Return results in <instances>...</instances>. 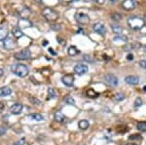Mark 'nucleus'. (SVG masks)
<instances>
[{
  "mask_svg": "<svg viewBox=\"0 0 146 145\" xmlns=\"http://www.w3.org/2000/svg\"><path fill=\"white\" fill-rule=\"evenodd\" d=\"M3 46L7 50H14L17 47V42L15 40V37L8 36L5 40L3 41Z\"/></svg>",
  "mask_w": 146,
  "mask_h": 145,
  "instance_id": "5",
  "label": "nucleus"
},
{
  "mask_svg": "<svg viewBox=\"0 0 146 145\" xmlns=\"http://www.w3.org/2000/svg\"><path fill=\"white\" fill-rule=\"evenodd\" d=\"M78 127L80 130H87L89 127H90V124H89V122L87 120H81L80 122L78 123Z\"/></svg>",
  "mask_w": 146,
  "mask_h": 145,
  "instance_id": "19",
  "label": "nucleus"
},
{
  "mask_svg": "<svg viewBox=\"0 0 146 145\" xmlns=\"http://www.w3.org/2000/svg\"><path fill=\"white\" fill-rule=\"evenodd\" d=\"M43 16L49 22H55L58 19V14L51 8H46L43 10Z\"/></svg>",
  "mask_w": 146,
  "mask_h": 145,
  "instance_id": "3",
  "label": "nucleus"
},
{
  "mask_svg": "<svg viewBox=\"0 0 146 145\" xmlns=\"http://www.w3.org/2000/svg\"><path fill=\"white\" fill-rule=\"evenodd\" d=\"M11 70L15 75H17L18 77L23 78V77H27L29 73V69L25 64H16L14 65H12Z\"/></svg>",
  "mask_w": 146,
  "mask_h": 145,
  "instance_id": "1",
  "label": "nucleus"
},
{
  "mask_svg": "<svg viewBox=\"0 0 146 145\" xmlns=\"http://www.w3.org/2000/svg\"><path fill=\"white\" fill-rule=\"evenodd\" d=\"M137 3H136L135 0H124L123 3H122V7L127 11H131L133 9L136 8Z\"/></svg>",
  "mask_w": 146,
  "mask_h": 145,
  "instance_id": "7",
  "label": "nucleus"
},
{
  "mask_svg": "<svg viewBox=\"0 0 146 145\" xmlns=\"http://www.w3.org/2000/svg\"><path fill=\"white\" fill-rule=\"evenodd\" d=\"M62 82L66 87H72L73 84H74V76L71 75V74L64 75L62 78Z\"/></svg>",
  "mask_w": 146,
  "mask_h": 145,
  "instance_id": "11",
  "label": "nucleus"
},
{
  "mask_svg": "<svg viewBox=\"0 0 146 145\" xmlns=\"http://www.w3.org/2000/svg\"><path fill=\"white\" fill-rule=\"evenodd\" d=\"M145 51H146V47H145Z\"/></svg>",
  "mask_w": 146,
  "mask_h": 145,
  "instance_id": "45",
  "label": "nucleus"
},
{
  "mask_svg": "<svg viewBox=\"0 0 146 145\" xmlns=\"http://www.w3.org/2000/svg\"><path fill=\"white\" fill-rule=\"evenodd\" d=\"M139 65L140 67H142L143 69H146V60H142L139 62Z\"/></svg>",
  "mask_w": 146,
  "mask_h": 145,
  "instance_id": "33",
  "label": "nucleus"
},
{
  "mask_svg": "<svg viewBox=\"0 0 146 145\" xmlns=\"http://www.w3.org/2000/svg\"><path fill=\"white\" fill-rule=\"evenodd\" d=\"M104 79H105V81L107 82L108 85L112 86V87L118 86V83H119L118 78L115 75H113V74H106V75L104 76Z\"/></svg>",
  "mask_w": 146,
  "mask_h": 145,
  "instance_id": "8",
  "label": "nucleus"
},
{
  "mask_svg": "<svg viewBox=\"0 0 146 145\" xmlns=\"http://www.w3.org/2000/svg\"><path fill=\"white\" fill-rule=\"evenodd\" d=\"M2 74H3V70H2V69H0V76H1Z\"/></svg>",
  "mask_w": 146,
  "mask_h": 145,
  "instance_id": "40",
  "label": "nucleus"
},
{
  "mask_svg": "<svg viewBox=\"0 0 146 145\" xmlns=\"http://www.w3.org/2000/svg\"><path fill=\"white\" fill-rule=\"evenodd\" d=\"M110 18H111V20L114 21V22H119V21L122 20V15L117 13V12H114V13H112L111 15H110Z\"/></svg>",
  "mask_w": 146,
  "mask_h": 145,
  "instance_id": "21",
  "label": "nucleus"
},
{
  "mask_svg": "<svg viewBox=\"0 0 146 145\" xmlns=\"http://www.w3.org/2000/svg\"><path fill=\"white\" fill-rule=\"evenodd\" d=\"M128 24L131 29L139 30L144 26L145 22H144V20H142L141 18L133 16V17H131L128 19Z\"/></svg>",
  "mask_w": 146,
  "mask_h": 145,
  "instance_id": "2",
  "label": "nucleus"
},
{
  "mask_svg": "<svg viewBox=\"0 0 146 145\" xmlns=\"http://www.w3.org/2000/svg\"><path fill=\"white\" fill-rule=\"evenodd\" d=\"M127 60H133V54H129V55L127 56Z\"/></svg>",
  "mask_w": 146,
  "mask_h": 145,
  "instance_id": "35",
  "label": "nucleus"
},
{
  "mask_svg": "<svg viewBox=\"0 0 146 145\" xmlns=\"http://www.w3.org/2000/svg\"><path fill=\"white\" fill-rule=\"evenodd\" d=\"M55 120L58 123H64L65 121H66V118H65V116L63 115L62 113H60V112H56V113L55 114Z\"/></svg>",
  "mask_w": 146,
  "mask_h": 145,
  "instance_id": "17",
  "label": "nucleus"
},
{
  "mask_svg": "<svg viewBox=\"0 0 146 145\" xmlns=\"http://www.w3.org/2000/svg\"><path fill=\"white\" fill-rule=\"evenodd\" d=\"M12 33H13V36L15 37V38H21V37L23 35L22 29L19 28V27H15V28H13Z\"/></svg>",
  "mask_w": 146,
  "mask_h": 145,
  "instance_id": "20",
  "label": "nucleus"
},
{
  "mask_svg": "<svg viewBox=\"0 0 146 145\" xmlns=\"http://www.w3.org/2000/svg\"><path fill=\"white\" fill-rule=\"evenodd\" d=\"M65 102L68 103V104H74L75 100H74V99H72L71 97H67L66 99H65Z\"/></svg>",
  "mask_w": 146,
  "mask_h": 145,
  "instance_id": "30",
  "label": "nucleus"
},
{
  "mask_svg": "<svg viewBox=\"0 0 146 145\" xmlns=\"http://www.w3.org/2000/svg\"><path fill=\"white\" fill-rule=\"evenodd\" d=\"M110 2H112V3H115V2H117L118 0H109Z\"/></svg>",
  "mask_w": 146,
  "mask_h": 145,
  "instance_id": "39",
  "label": "nucleus"
},
{
  "mask_svg": "<svg viewBox=\"0 0 146 145\" xmlns=\"http://www.w3.org/2000/svg\"><path fill=\"white\" fill-rule=\"evenodd\" d=\"M12 93V90L9 87L0 88V97H8Z\"/></svg>",
  "mask_w": 146,
  "mask_h": 145,
  "instance_id": "16",
  "label": "nucleus"
},
{
  "mask_svg": "<svg viewBox=\"0 0 146 145\" xmlns=\"http://www.w3.org/2000/svg\"><path fill=\"white\" fill-rule=\"evenodd\" d=\"M31 23H30L29 21H27V19H22V20L19 22V28L23 29V28H27V27L30 26Z\"/></svg>",
  "mask_w": 146,
  "mask_h": 145,
  "instance_id": "15",
  "label": "nucleus"
},
{
  "mask_svg": "<svg viewBox=\"0 0 146 145\" xmlns=\"http://www.w3.org/2000/svg\"><path fill=\"white\" fill-rule=\"evenodd\" d=\"M9 31L5 25H0V41H4L8 37Z\"/></svg>",
  "mask_w": 146,
  "mask_h": 145,
  "instance_id": "14",
  "label": "nucleus"
},
{
  "mask_svg": "<svg viewBox=\"0 0 146 145\" xmlns=\"http://www.w3.org/2000/svg\"><path fill=\"white\" fill-rule=\"evenodd\" d=\"M137 130L140 132H146V122H140L137 124Z\"/></svg>",
  "mask_w": 146,
  "mask_h": 145,
  "instance_id": "24",
  "label": "nucleus"
},
{
  "mask_svg": "<svg viewBox=\"0 0 146 145\" xmlns=\"http://www.w3.org/2000/svg\"><path fill=\"white\" fill-rule=\"evenodd\" d=\"M23 109V105L21 103H15L14 105H12L10 108V112L14 115H19V114L22 113Z\"/></svg>",
  "mask_w": 146,
  "mask_h": 145,
  "instance_id": "12",
  "label": "nucleus"
},
{
  "mask_svg": "<svg viewBox=\"0 0 146 145\" xmlns=\"http://www.w3.org/2000/svg\"><path fill=\"white\" fill-rule=\"evenodd\" d=\"M127 145H136L135 143H129V144H127Z\"/></svg>",
  "mask_w": 146,
  "mask_h": 145,
  "instance_id": "42",
  "label": "nucleus"
},
{
  "mask_svg": "<svg viewBox=\"0 0 146 145\" xmlns=\"http://www.w3.org/2000/svg\"><path fill=\"white\" fill-rule=\"evenodd\" d=\"M129 140H140L141 139V136L139 134H133L129 137Z\"/></svg>",
  "mask_w": 146,
  "mask_h": 145,
  "instance_id": "29",
  "label": "nucleus"
},
{
  "mask_svg": "<svg viewBox=\"0 0 146 145\" xmlns=\"http://www.w3.org/2000/svg\"><path fill=\"white\" fill-rule=\"evenodd\" d=\"M29 100L32 102V103H34V104H40V103H41V101L38 100L37 99H35V97H29Z\"/></svg>",
  "mask_w": 146,
  "mask_h": 145,
  "instance_id": "31",
  "label": "nucleus"
},
{
  "mask_svg": "<svg viewBox=\"0 0 146 145\" xmlns=\"http://www.w3.org/2000/svg\"><path fill=\"white\" fill-rule=\"evenodd\" d=\"M75 20H76V22L80 23V24H87V23H89L90 22V18H89V16L87 15V14H84V13H76V15H75Z\"/></svg>",
  "mask_w": 146,
  "mask_h": 145,
  "instance_id": "6",
  "label": "nucleus"
},
{
  "mask_svg": "<svg viewBox=\"0 0 146 145\" xmlns=\"http://www.w3.org/2000/svg\"><path fill=\"white\" fill-rule=\"evenodd\" d=\"M111 27H112V30L115 32V33H122V31H123V29H122L121 26H119V25L117 24H111Z\"/></svg>",
  "mask_w": 146,
  "mask_h": 145,
  "instance_id": "23",
  "label": "nucleus"
},
{
  "mask_svg": "<svg viewBox=\"0 0 146 145\" xmlns=\"http://www.w3.org/2000/svg\"><path fill=\"white\" fill-rule=\"evenodd\" d=\"M145 19H146V14H145Z\"/></svg>",
  "mask_w": 146,
  "mask_h": 145,
  "instance_id": "44",
  "label": "nucleus"
},
{
  "mask_svg": "<svg viewBox=\"0 0 146 145\" xmlns=\"http://www.w3.org/2000/svg\"><path fill=\"white\" fill-rule=\"evenodd\" d=\"M56 97V93H55V90H53V89H49L48 90V97H47V99H53V97Z\"/></svg>",
  "mask_w": 146,
  "mask_h": 145,
  "instance_id": "25",
  "label": "nucleus"
},
{
  "mask_svg": "<svg viewBox=\"0 0 146 145\" xmlns=\"http://www.w3.org/2000/svg\"><path fill=\"white\" fill-rule=\"evenodd\" d=\"M125 81H126V83L129 84V85L135 86L139 83V77L135 76V75H129L125 78Z\"/></svg>",
  "mask_w": 146,
  "mask_h": 145,
  "instance_id": "13",
  "label": "nucleus"
},
{
  "mask_svg": "<svg viewBox=\"0 0 146 145\" xmlns=\"http://www.w3.org/2000/svg\"><path fill=\"white\" fill-rule=\"evenodd\" d=\"M88 66L84 64H78L74 66V71L76 72V74L78 75H83V74L88 72Z\"/></svg>",
  "mask_w": 146,
  "mask_h": 145,
  "instance_id": "9",
  "label": "nucleus"
},
{
  "mask_svg": "<svg viewBox=\"0 0 146 145\" xmlns=\"http://www.w3.org/2000/svg\"><path fill=\"white\" fill-rule=\"evenodd\" d=\"M93 28H94V31L100 35H104L106 33V28H105L104 25L100 23H96L95 24H94Z\"/></svg>",
  "mask_w": 146,
  "mask_h": 145,
  "instance_id": "10",
  "label": "nucleus"
},
{
  "mask_svg": "<svg viewBox=\"0 0 146 145\" xmlns=\"http://www.w3.org/2000/svg\"><path fill=\"white\" fill-rule=\"evenodd\" d=\"M143 90H144V91H145V92H146V86H145V87H144V88H143Z\"/></svg>",
  "mask_w": 146,
  "mask_h": 145,
  "instance_id": "43",
  "label": "nucleus"
},
{
  "mask_svg": "<svg viewBox=\"0 0 146 145\" xmlns=\"http://www.w3.org/2000/svg\"><path fill=\"white\" fill-rule=\"evenodd\" d=\"M4 109V103L3 102H0V111H2Z\"/></svg>",
  "mask_w": 146,
  "mask_h": 145,
  "instance_id": "36",
  "label": "nucleus"
},
{
  "mask_svg": "<svg viewBox=\"0 0 146 145\" xmlns=\"http://www.w3.org/2000/svg\"><path fill=\"white\" fill-rule=\"evenodd\" d=\"M25 138H23V139H20L18 142H15L13 145H23L25 144Z\"/></svg>",
  "mask_w": 146,
  "mask_h": 145,
  "instance_id": "34",
  "label": "nucleus"
},
{
  "mask_svg": "<svg viewBox=\"0 0 146 145\" xmlns=\"http://www.w3.org/2000/svg\"><path fill=\"white\" fill-rule=\"evenodd\" d=\"M67 53H68V55H69V56L73 57V56L78 55V54L80 53V51L75 46H70L69 48H68V50H67Z\"/></svg>",
  "mask_w": 146,
  "mask_h": 145,
  "instance_id": "18",
  "label": "nucleus"
},
{
  "mask_svg": "<svg viewBox=\"0 0 146 145\" xmlns=\"http://www.w3.org/2000/svg\"><path fill=\"white\" fill-rule=\"evenodd\" d=\"M114 99H115L116 101H121V100H123L125 99V95L122 93H116V95H115Z\"/></svg>",
  "mask_w": 146,
  "mask_h": 145,
  "instance_id": "27",
  "label": "nucleus"
},
{
  "mask_svg": "<svg viewBox=\"0 0 146 145\" xmlns=\"http://www.w3.org/2000/svg\"><path fill=\"white\" fill-rule=\"evenodd\" d=\"M47 44H48V42H47V41H46V42H45V41H44V44H43V46H46V45H47Z\"/></svg>",
  "mask_w": 146,
  "mask_h": 145,
  "instance_id": "41",
  "label": "nucleus"
},
{
  "mask_svg": "<svg viewBox=\"0 0 146 145\" xmlns=\"http://www.w3.org/2000/svg\"><path fill=\"white\" fill-rule=\"evenodd\" d=\"M31 118L33 119L35 121H42L44 119V117L41 115V114H37V113H34L31 115Z\"/></svg>",
  "mask_w": 146,
  "mask_h": 145,
  "instance_id": "26",
  "label": "nucleus"
},
{
  "mask_svg": "<svg viewBox=\"0 0 146 145\" xmlns=\"http://www.w3.org/2000/svg\"><path fill=\"white\" fill-rule=\"evenodd\" d=\"M49 51H50V53H51V54H53V55H56L55 51H54L53 49H49Z\"/></svg>",
  "mask_w": 146,
  "mask_h": 145,
  "instance_id": "38",
  "label": "nucleus"
},
{
  "mask_svg": "<svg viewBox=\"0 0 146 145\" xmlns=\"http://www.w3.org/2000/svg\"><path fill=\"white\" fill-rule=\"evenodd\" d=\"M14 57L18 60H27L31 57V53H30L29 50H23V51H20V52L16 53L15 55H14Z\"/></svg>",
  "mask_w": 146,
  "mask_h": 145,
  "instance_id": "4",
  "label": "nucleus"
},
{
  "mask_svg": "<svg viewBox=\"0 0 146 145\" xmlns=\"http://www.w3.org/2000/svg\"><path fill=\"white\" fill-rule=\"evenodd\" d=\"M96 2L98 4H103L104 3V0H96Z\"/></svg>",
  "mask_w": 146,
  "mask_h": 145,
  "instance_id": "37",
  "label": "nucleus"
},
{
  "mask_svg": "<svg viewBox=\"0 0 146 145\" xmlns=\"http://www.w3.org/2000/svg\"><path fill=\"white\" fill-rule=\"evenodd\" d=\"M142 103H143L142 99H141L140 97H137V99H135L133 105H135V107H139V106H141V105H142Z\"/></svg>",
  "mask_w": 146,
  "mask_h": 145,
  "instance_id": "28",
  "label": "nucleus"
},
{
  "mask_svg": "<svg viewBox=\"0 0 146 145\" xmlns=\"http://www.w3.org/2000/svg\"><path fill=\"white\" fill-rule=\"evenodd\" d=\"M86 95H87V97H92V99H96V97H98V93H96V91L92 90V89H90V90L87 91V92H86Z\"/></svg>",
  "mask_w": 146,
  "mask_h": 145,
  "instance_id": "22",
  "label": "nucleus"
},
{
  "mask_svg": "<svg viewBox=\"0 0 146 145\" xmlns=\"http://www.w3.org/2000/svg\"><path fill=\"white\" fill-rule=\"evenodd\" d=\"M6 128L5 127H3V126H0V136L1 135H3V134H6Z\"/></svg>",
  "mask_w": 146,
  "mask_h": 145,
  "instance_id": "32",
  "label": "nucleus"
}]
</instances>
